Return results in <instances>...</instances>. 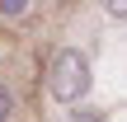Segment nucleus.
<instances>
[{
	"label": "nucleus",
	"mask_w": 127,
	"mask_h": 122,
	"mask_svg": "<svg viewBox=\"0 0 127 122\" xmlns=\"http://www.w3.org/2000/svg\"><path fill=\"white\" fill-rule=\"evenodd\" d=\"M85 89H90V61L80 52H57L52 71H47V94L61 103H75V99H85Z\"/></svg>",
	"instance_id": "f257e3e1"
},
{
	"label": "nucleus",
	"mask_w": 127,
	"mask_h": 122,
	"mask_svg": "<svg viewBox=\"0 0 127 122\" xmlns=\"http://www.w3.org/2000/svg\"><path fill=\"white\" fill-rule=\"evenodd\" d=\"M9 113H14V94L0 85V122H9Z\"/></svg>",
	"instance_id": "f03ea898"
},
{
	"label": "nucleus",
	"mask_w": 127,
	"mask_h": 122,
	"mask_svg": "<svg viewBox=\"0 0 127 122\" xmlns=\"http://www.w3.org/2000/svg\"><path fill=\"white\" fill-rule=\"evenodd\" d=\"M0 9H5V14H19V9H24V0H0Z\"/></svg>",
	"instance_id": "7ed1b4c3"
},
{
	"label": "nucleus",
	"mask_w": 127,
	"mask_h": 122,
	"mask_svg": "<svg viewBox=\"0 0 127 122\" xmlns=\"http://www.w3.org/2000/svg\"><path fill=\"white\" fill-rule=\"evenodd\" d=\"M108 9L113 14H127V0H108Z\"/></svg>",
	"instance_id": "20e7f679"
},
{
	"label": "nucleus",
	"mask_w": 127,
	"mask_h": 122,
	"mask_svg": "<svg viewBox=\"0 0 127 122\" xmlns=\"http://www.w3.org/2000/svg\"><path fill=\"white\" fill-rule=\"evenodd\" d=\"M71 122H104V118H94V113H75Z\"/></svg>",
	"instance_id": "39448f33"
}]
</instances>
